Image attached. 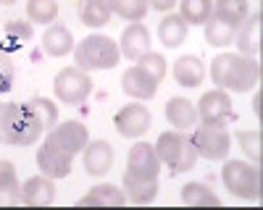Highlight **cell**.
I'll return each mask as SVG.
<instances>
[{"instance_id":"obj_19","label":"cell","mask_w":263,"mask_h":210,"mask_svg":"<svg viewBox=\"0 0 263 210\" xmlns=\"http://www.w3.org/2000/svg\"><path fill=\"white\" fill-rule=\"evenodd\" d=\"M124 189H126V197L135 205H147L158 195V179H145V176L126 171L124 174Z\"/></svg>"},{"instance_id":"obj_21","label":"cell","mask_w":263,"mask_h":210,"mask_svg":"<svg viewBox=\"0 0 263 210\" xmlns=\"http://www.w3.org/2000/svg\"><path fill=\"white\" fill-rule=\"evenodd\" d=\"M42 50L53 58H63L66 53L74 50V37L63 24H50L48 32L42 34Z\"/></svg>"},{"instance_id":"obj_31","label":"cell","mask_w":263,"mask_h":210,"mask_svg":"<svg viewBox=\"0 0 263 210\" xmlns=\"http://www.w3.org/2000/svg\"><path fill=\"white\" fill-rule=\"evenodd\" d=\"M27 16L34 24H53L55 16H58V3L55 0H29Z\"/></svg>"},{"instance_id":"obj_13","label":"cell","mask_w":263,"mask_h":210,"mask_svg":"<svg viewBox=\"0 0 263 210\" xmlns=\"http://www.w3.org/2000/svg\"><path fill=\"white\" fill-rule=\"evenodd\" d=\"M21 202L29 207H48L55 202V179L40 174L24 181L21 186Z\"/></svg>"},{"instance_id":"obj_22","label":"cell","mask_w":263,"mask_h":210,"mask_svg":"<svg viewBox=\"0 0 263 210\" xmlns=\"http://www.w3.org/2000/svg\"><path fill=\"white\" fill-rule=\"evenodd\" d=\"M111 0H79V18L84 27L100 29L111 21Z\"/></svg>"},{"instance_id":"obj_36","label":"cell","mask_w":263,"mask_h":210,"mask_svg":"<svg viewBox=\"0 0 263 210\" xmlns=\"http://www.w3.org/2000/svg\"><path fill=\"white\" fill-rule=\"evenodd\" d=\"M3 32H6V39L11 42V45L27 42V39H32V34H34V29H32L29 21H8Z\"/></svg>"},{"instance_id":"obj_32","label":"cell","mask_w":263,"mask_h":210,"mask_svg":"<svg viewBox=\"0 0 263 210\" xmlns=\"http://www.w3.org/2000/svg\"><path fill=\"white\" fill-rule=\"evenodd\" d=\"M237 142H239V147H242V153L255 163V165H260V158H263V134H260V129H250V132H237Z\"/></svg>"},{"instance_id":"obj_37","label":"cell","mask_w":263,"mask_h":210,"mask_svg":"<svg viewBox=\"0 0 263 210\" xmlns=\"http://www.w3.org/2000/svg\"><path fill=\"white\" fill-rule=\"evenodd\" d=\"M147 6L156 11H163V13H171V8L177 6V0H147Z\"/></svg>"},{"instance_id":"obj_30","label":"cell","mask_w":263,"mask_h":210,"mask_svg":"<svg viewBox=\"0 0 263 210\" xmlns=\"http://www.w3.org/2000/svg\"><path fill=\"white\" fill-rule=\"evenodd\" d=\"M187 24H205L213 13V0H177Z\"/></svg>"},{"instance_id":"obj_29","label":"cell","mask_w":263,"mask_h":210,"mask_svg":"<svg viewBox=\"0 0 263 210\" xmlns=\"http://www.w3.org/2000/svg\"><path fill=\"white\" fill-rule=\"evenodd\" d=\"M203 27H205V42H208V45H213V48L232 45V39H234V34H237L234 27L224 24V21H221V18H216L213 13H211V18L205 21Z\"/></svg>"},{"instance_id":"obj_3","label":"cell","mask_w":263,"mask_h":210,"mask_svg":"<svg viewBox=\"0 0 263 210\" xmlns=\"http://www.w3.org/2000/svg\"><path fill=\"white\" fill-rule=\"evenodd\" d=\"M121 58L119 45L105 34H90L74 48V63L82 71H105L114 69Z\"/></svg>"},{"instance_id":"obj_39","label":"cell","mask_w":263,"mask_h":210,"mask_svg":"<svg viewBox=\"0 0 263 210\" xmlns=\"http://www.w3.org/2000/svg\"><path fill=\"white\" fill-rule=\"evenodd\" d=\"M16 0H0V6H13Z\"/></svg>"},{"instance_id":"obj_16","label":"cell","mask_w":263,"mask_h":210,"mask_svg":"<svg viewBox=\"0 0 263 210\" xmlns=\"http://www.w3.org/2000/svg\"><path fill=\"white\" fill-rule=\"evenodd\" d=\"M114 165V147L105 139L87 142L84 147V171L90 176H105Z\"/></svg>"},{"instance_id":"obj_1","label":"cell","mask_w":263,"mask_h":210,"mask_svg":"<svg viewBox=\"0 0 263 210\" xmlns=\"http://www.w3.org/2000/svg\"><path fill=\"white\" fill-rule=\"evenodd\" d=\"M211 79L218 84V90L250 92L260 81V63L250 55L221 53L211 60Z\"/></svg>"},{"instance_id":"obj_26","label":"cell","mask_w":263,"mask_h":210,"mask_svg":"<svg viewBox=\"0 0 263 210\" xmlns=\"http://www.w3.org/2000/svg\"><path fill=\"white\" fill-rule=\"evenodd\" d=\"M0 202H8V205L21 202V184L11 160H0Z\"/></svg>"},{"instance_id":"obj_11","label":"cell","mask_w":263,"mask_h":210,"mask_svg":"<svg viewBox=\"0 0 263 210\" xmlns=\"http://www.w3.org/2000/svg\"><path fill=\"white\" fill-rule=\"evenodd\" d=\"M71 160L74 155H69L66 150H61V147L50 144L48 139L42 142V147L37 150V165H40V171L50 176V179H66L71 174Z\"/></svg>"},{"instance_id":"obj_35","label":"cell","mask_w":263,"mask_h":210,"mask_svg":"<svg viewBox=\"0 0 263 210\" xmlns=\"http://www.w3.org/2000/svg\"><path fill=\"white\" fill-rule=\"evenodd\" d=\"M13 81H16V63L3 48H0V95L8 92L13 87Z\"/></svg>"},{"instance_id":"obj_17","label":"cell","mask_w":263,"mask_h":210,"mask_svg":"<svg viewBox=\"0 0 263 210\" xmlns=\"http://www.w3.org/2000/svg\"><path fill=\"white\" fill-rule=\"evenodd\" d=\"M260 21H263V13L255 11L253 16H248L242 21L239 34H234L237 37V48H239V53H242V55L258 58V53H260V29H263Z\"/></svg>"},{"instance_id":"obj_24","label":"cell","mask_w":263,"mask_h":210,"mask_svg":"<svg viewBox=\"0 0 263 210\" xmlns=\"http://www.w3.org/2000/svg\"><path fill=\"white\" fill-rule=\"evenodd\" d=\"M166 118H168L171 126H177V129H190L197 121V108L187 97H171L166 102Z\"/></svg>"},{"instance_id":"obj_27","label":"cell","mask_w":263,"mask_h":210,"mask_svg":"<svg viewBox=\"0 0 263 210\" xmlns=\"http://www.w3.org/2000/svg\"><path fill=\"white\" fill-rule=\"evenodd\" d=\"M182 202L190 207H216L221 205V200L216 197V192L211 186L200 184V181H190L182 186Z\"/></svg>"},{"instance_id":"obj_38","label":"cell","mask_w":263,"mask_h":210,"mask_svg":"<svg viewBox=\"0 0 263 210\" xmlns=\"http://www.w3.org/2000/svg\"><path fill=\"white\" fill-rule=\"evenodd\" d=\"M255 113H258V116H260V92H258V95H255Z\"/></svg>"},{"instance_id":"obj_33","label":"cell","mask_w":263,"mask_h":210,"mask_svg":"<svg viewBox=\"0 0 263 210\" xmlns=\"http://www.w3.org/2000/svg\"><path fill=\"white\" fill-rule=\"evenodd\" d=\"M111 11L126 21H142L147 13V0H111Z\"/></svg>"},{"instance_id":"obj_10","label":"cell","mask_w":263,"mask_h":210,"mask_svg":"<svg viewBox=\"0 0 263 210\" xmlns=\"http://www.w3.org/2000/svg\"><path fill=\"white\" fill-rule=\"evenodd\" d=\"M229 116H232V97L227 95V90H211L197 102V118L203 123L224 126Z\"/></svg>"},{"instance_id":"obj_15","label":"cell","mask_w":263,"mask_h":210,"mask_svg":"<svg viewBox=\"0 0 263 210\" xmlns=\"http://www.w3.org/2000/svg\"><path fill=\"white\" fill-rule=\"evenodd\" d=\"M121 55L126 60H140L145 53H150V32L140 21H132V24L121 32Z\"/></svg>"},{"instance_id":"obj_20","label":"cell","mask_w":263,"mask_h":210,"mask_svg":"<svg viewBox=\"0 0 263 210\" xmlns=\"http://www.w3.org/2000/svg\"><path fill=\"white\" fill-rule=\"evenodd\" d=\"M79 205L82 207H105V205L121 207V205H126V195L114 184H98L79 200Z\"/></svg>"},{"instance_id":"obj_2","label":"cell","mask_w":263,"mask_h":210,"mask_svg":"<svg viewBox=\"0 0 263 210\" xmlns=\"http://www.w3.org/2000/svg\"><path fill=\"white\" fill-rule=\"evenodd\" d=\"M42 129L32 118L27 105L0 102V144H34Z\"/></svg>"},{"instance_id":"obj_34","label":"cell","mask_w":263,"mask_h":210,"mask_svg":"<svg viewBox=\"0 0 263 210\" xmlns=\"http://www.w3.org/2000/svg\"><path fill=\"white\" fill-rule=\"evenodd\" d=\"M140 66L156 79V81H163V76H166V58L161 55V53H145L140 60Z\"/></svg>"},{"instance_id":"obj_25","label":"cell","mask_w":263,"mask_h":210,"mask_svg":"<svg viewBox=\"0 0 263 210\" xmlns=\"http://www.w3.org/2000/svg\"><path fill=\"white\" fill-rule=\"evenodd\" d=\"M213 16L221 18L224 24L239 29L242 21L250 16V6H248V0H216L213 3Z\"/></svg>"},{"instance_id":"obj_9","label":"cell","mask_w":263,"mask_h":210,"mask_svg":"<svg viewBox=\"0 0 263 210\" xmlns=\"http://www.w3.org/2000/svg\"><path fill=\"white\" fill-rule=\"evenodd\" d=\"M150 123H153V116H150V111L145 108V105H140V102L124 105V108L116 113V118H114L116 132H119L121 137H126V139L142 137V134L150 129Z\"/></svg>"},{"instance_id":"obj_5","label":"cell","mask_w":263,"mask_h":210,"mask_svg":"<svg viewBox=\"0 0 263 210\" xmlns=\"http://www.w3.org/2000/svg\"><path fill=\"white\" fill-rule=\"evenodd\" d=\"M221 179L224 186L234 197H242V200H258L263 195V176H260V168L245 160H227L221 168Z\"/></svg>"},{"instance_id":"obj_14","label":"cell","mask_w":263,"mask_h":210,"mask_svg":"<svg viewBox=\"0 0 263 210\" xmlns=\"http://www.w3.org/2000/svg\"><path fill=\"white\" fill-rule=\"evenodd\" d=\"M158 84H161V81L153 79V76L140 66V63H137V66H129V69L124 71V76H121L124 92H126L129 97H135V100H150V97H156Z\"/></svg>"},{"instance_id":"obj_18","label":"cell","mask_w":263,"mask_h":210,"mask_svg":"<svg viewBox=\"0 0 263 210\" xmlns=\"http://www.w3.org/2000/svg\"><path fill=\"white\" fill-rule=\"evenodd\" d=\"M174 81L179 84V87H200L203 79H205V66H203V60L197 58V55H182L177 63H174Z\"/></svg>"},{"instance_id":"obj_28","label":"cell","mask_w":263,"mask_h":210,"mask_svg":"<svg viewBox=\"0 0 263 210\" xmlns=\"http://www.w3.org/2000/svg\"><path fill=\"white\" fill-rule=\"evenodd\" d=\"M27 111H29L32 118L40 123L42 132L53 129V126L58 123V108L53 105V100H48V97H34V100H29V102H27Z\"/></svg>"},{"instance_id":"obj_4","label":"cell","mask_w":263,"mask_h":210,"mask_svg":"<svg viewBox=\"0 0 263 210\" xmlns=\"http://www.w3.org/2000/svg\"><path fill=\"white\" fill-rule=\"evenodd\" d=\"M153 147H156V153L161 158V165H168L174 174H184L190 168H195V163H197V150H195L192 139L187 134H182L179 129L163 132Z\"/></svg>"},{"instance_id":"obj_6","label":"cell","mask_w":263,"mask_h":210,"mask_svg":"<svg viewBox=\"0 0 263 210\" xmlns=\"http://www.w3.org/2000/svg\"><path fill=\"white\" fill-rule=\"evenodd\" d=\"M53 90H55V97L63 102V105H79L90 97L92 92V79L87 71H82L79 66H66L55 74V81H53Z\"/></svg>"},{"instance_id":"obj_12","label":"cell","mask_w":263,"mask_h":210,"mask_svg":"<svg viewBox=\"0 0 263 210\" xmlns=\"http://www.w3.org/2000/svg\"><path fill=\"white\" fill-rule=\"evenodd\" d=\"M126 171L137 174V176H145V179H158V174H161V158L156 153V147L147 144V142H137L129 150Z\"/></svg>"},{"instance_id":"obj_7","label":"cell","mask_w":263,"mask_h":210,"mask_svg":"<svg viewBox=\"0 0 263 210\" xmlns=\"http://www.w3.org/2000/svg\"><path fill=\"white\" fill-rule=\"evenodd\" d=\"M192 144L197 150V158L205 160H227L229 150H232V137L224 126H213V123H203L192 132Z\"/></svg>"},{"instance_id":"obj_23","label":"cell","mask_w":263,"mask_h":210,"mask_svg":"<svg viewBox=\"0 0 263 210\" xmlns=\"http://www.w3.org/2000/svg\"><path fill=\"white\" fill-rule=\"evenodd\" d=\"M187 29H190V24L179 13H166L158 24V37L166 48H179L187 39Z\"/></svg>"},{"instance_id":"obj_8","label":"cell","mask_w":263,"mask_h":210,"mask_svg":"<svg viewBox=\"0 0 263 210\" xmlns=\"http://www.w3.org/2000/svg\"><path fill=\"white\" fill-rule=\"evenodd\" d=\"M45 139L50 144L61 147V150H66L69 155H77L87 147V142H90V132H87V126L79 123V121H63V123L53 126Z\"/></svg>"}]
</instances>
